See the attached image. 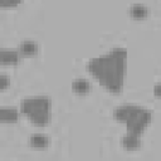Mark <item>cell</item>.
<instances>
[{"label":"cell","instance_id":"obj_1","mask_svg":"<svg viewBox=\"0 0 161 161\" xmlns=\"http://www.w3.org/2000/svg\"><path fill=\"white\" fill-rule=\"evenodd\" d=\"M126 58L127 50L125 48L116 47L106 54L89 59L87 68L108 91L118 92L123 84Z\"/></svg>","mask_w":161,"mask_h":161},{"label":"cell","instance_id":"obj_2","mask_svg":"<svg viewBox=\"0 0 161 161\" xmlns=\"http://www.w3.org/2000/svg\"><path fill=\"white\" fill-rule=\"evenodd\" d=\"M113 117L126 123L127 133L141 135L145 126L151 121L152 114L148 109L136 104H121L113 109Z\"/></svg>","mask_w":161,"mask_h":161},{"label":"cell","instance_id":"obj_3","mask_svg":"<svg viewBox=\"0 0 161 161\" xmlns=\"http://www.w3.org/2000/svg\"><path fill=\"white\" fill-rule=\"evenodd\" d=\"M50 101L47 96H34L21 101L20 111L25 113L34 123L44 125L49 119Z\"/></svg>","mask_w":161,"mask_h":161},{"label":"cell","instance_id":"obj_4","mask_svg":"<svg viewBox=\"0 0 161 161\" xmlns=\"http://www.w3.org/2000/svg\"><path fill=\"white\" fill-rule=\"evenodd\" d=\"M0 60L1 63H5V64H14L19 60V52L14 49H1Z\"/></svg>","mask_w":161,"mask_h":161},{"label":"cell","instance_id":"obj_5","mask_svg":"<svg viewBox=\"0 0 161 161\" xmlns=\"http://www.w3.org/2000/svg\"><path fill=\"white\" fill-rule=\"evenodd\" d=\"M19 117V112L14 107H3L0 108V119L1 121H10L14 122Z\"/></svg>","mask_w":161,"mask_h":161},{"label":"cell","instance_id":"obj_6","mask_svg":"<svg viewBox=\"0 0 161 161\" xmlns=\"http://www.w3.org/2000/svg\"><path fill=\"white\" fill-rule=\"evenodd\" d=\"M38 50V45L34 40H23L19 44V52L25 55H33Z\"/></svg>","mask_w":161,"mask_h":161},{"label":"cell","instance_id":"obj_7","mask_svg":"<svg viewBox=\"0 0 161 161\" xmlns=\"http://www.w3.org/2000/svg\"><path fill=\"white\" fill-rule=\"evenodd\" d=\"M121 142H122L123 147H126V148H130V150H132V148H136V147H138V145H140V140H138V136H136V135H132V133H126V135L122 137Z\"/></svg>","mask_w":161,"mask_h":161},{"label":"cell","instance_id":"obj_8","mask_svg":"<svg viewBox=\"0 0 161 161\" xmlns=\"http://www.w3.org/2000/svg\"><path fill=\"white\" fill-rule=\"evenodd\" d=\"M48 141H49L48 137L43 133H34L29 138L30 145L34 146V147H44V146L48 145Z\"/></svg>","mask_w":161,"mask_h":161},{"label":"cell","instance_id":"obj_9","mask_svg":"<svg viewBox=\"0 0 161 161\" xmlns=\"http://www.w3.org/2000/svg\"><path fill=\"white\" fill-rule=\"evenodd\" d=\"M89 82L87 79H83V78H78V79H74L72 82V88L78 92V93H84L89 89Z\"/></svg>","mask_w":161,"mask_h":161},{"label":"cell","instance_id":"obj_10","mask_svg":"<svg viewBox=\"0 0 161 161\" xmlns=\"http://www.w3.org/2000/svg\"><path fill=\"white\" fill-rule=\"evenodd\" d=\"M130 14L132 16H135V18H142V16H145L147 14V8L143 4H140V3L133 4L130 8Z\"/></svg>","mask_w":161,"mask_h":161},{"label":"cell","instance_id":"obj_11","mask_svg":"<svg viewBox=\"0 0 161 161\" xmlns=\"http://www.w3.org/2000/svg\"><path fill=\"white\" fill-rule=\"evenodd\" d=\"M8 83H9V78H8V75H5V74H0V88L4 89V88L8 86Z\"/></svg>","mask_w":161,"mask_h":161},{"label":"cell","instance_id":"obj_12","mask_svg":"<svg viewBox=\"0 0 161 161\" xmlns=\"http://www.w3.org/2000/svg\"><path fill=\"white\" fill-rule=\"evenodd\" d=\"M153 93H155V96L161 97V82L160 83H156L153 86Z\"/></svg>","mask_w":161,"mask_h":161},{"label":"cell","instance_id":"obj_13","mask_svg":"<svg viewBox=\"0 0 161 161\" xmlns=\"http://www.w3.org/2000/svg\"><path fill=\"white\" fill-rule=\"evenodd\" d=\"M16 4V1H5V0H0V5H14Z\"/></svg>","mask_w":161,"mask_h":161}]
</instances>
